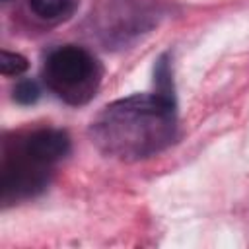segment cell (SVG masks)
Listing matches in <instances>:
<instances>
[{
    "instance_id": "52a82bcc",
    "label": "cell",
    "mask_w": 249,
    "mask_h": 249,
    "mask_svg": "<svg viewBox=\"0 0 249 249\" xmlns=\"http://www.w3.org/2000/svg\"><path fill=\"white\" fill-rule=\"evenodd\" d=\"M27 66H29V62L23 54L10 53V51L0 53V72L4 76H19L27 70Z\"/></svg>"
},
{
    "instance_id": "7a4b0ae2",
    "label": "cell",
    "mask_w": 249,
    "mask_h": 249,
    "mask_svg": "<svg viewBox=\"0 0 249 249\" xmlns=\"http://www.w3.org/2000/svg\"><path fill=\"white\" fill-rule=\"evenodd\" d=\"M101 74L95 56L76 45L56 47L49 53L43 66L47 88L70 105L88 103L101 84Z\"/></svg>"
},
{
    "instance_id": "8992f818",
    "label": "cell",
    "mask_w": 249,
    "mask_h": 249,
    "mask_svg": "<svg viewBox=\"0 0 249 249\" xmlns=\"http://www.w3.org/2000/svg\"><path fill=\"white\" fill-rule=\"evenodd\" d=\"M31 12L47 21H58L72 14L74 0H29Z\"/></svg>"
},
{
    "instance_id": "5b68a950",
    "label": "cell",
    "mask_w": 249,
    "mask_h": 249,
    "mask_svg": "<svg viewBox=\"0 0 249 249\" xmlns=\"http://www.w3.org/2000/svg\"><path fill=\"white\" fill-rule=\"evenodd\" d=\"M14 144L25 156L47 167H53L70 152V136L60 128H39L23 138H18Z\"/></svg>"
},
{
    "instance_id": "277c9868",
    "label": "cell",
    "mask_w": 249,
    "mask_h": 249,
    "mask_svg": "<svg viewBox=\"0 0 249 249\" xmlns=\"http://www.w3.org/2000/svg\"><path fill=\"white\" fill-rule=\"evenodd\" d=\"M51 167L25 156L16 144H6L2 161V200H19L41 193L49 183Z\"/></svg>"
},
{
    "instance_id": "3957f363",
    "label": "cell",
    "mask_w": 249,
    "mask_h": 249,
    "mask_svg": "<svg viewBox=\"0 0 249 249\" xmlns=\"http://www.w3.org/2000/svg\"><path fill=\"white\" fill-rule=\"evenodd\" d=\"M152 18L154 12L138 0H109L95 14L97 33L107 45H126L152 27Z\"/></svg>"
},
{
    "instance_id": "6da1fadb",
    "label": "cell",
    "mask_w": 249,
    "mask_h": 249,
    "mask_svg": "<svg viewBox=\"0 0 249 249\" xmlns=\"http://www.w3.org/2000/svg\"><path fill=\"white\" fill-rule=\"evenodd\" d=\"M175 99L136 93L105 105L89 124L91 142L105 156L136 161L160 154L175 138Z\"/></svg>"
},
{
    "instance_id": "ba28073f",
    "label": "cell",
    "mask_w": 249,
    "mask_h": 249,
    "mask_svg": "<svg viewBox=\"0 0 249 249\" xmlns=\"http://www.w3.org/2000/svg\"><path fill=\"white\" fill-rule=\"evenodd\" d=\"M41 95L35 80H19L14 88V101L19 105H33Z\"/></svg>"
}]
</instances>
